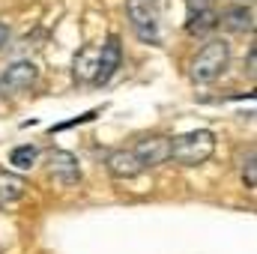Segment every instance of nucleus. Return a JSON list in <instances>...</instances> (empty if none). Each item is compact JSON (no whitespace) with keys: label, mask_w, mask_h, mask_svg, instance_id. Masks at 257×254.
I'll return each mask as SVG.
<instances>
[{"label":"nucleus","mask_w":257,"mask_h":254,"mask_svg":"<svg viewBox=\"0 0 257 254\" xmlns=\"http://www.w3.org/2000/svg\"><path fill=\"white\" fill-rule=\"evenodd\" d=\"M48 171H51V177H54L57 183H63V186H75V183L81 180V162H78V156L69 153V150H54V153L48 156Z\"/></svg>","instance_id":"7"},{"label":"nucleus","mask_w":257,"mask_h":254,"mask_svg":"<svg viewBox=\"0 0 257 254\" xmlns=\"http://www.w3.org/2000/svg\"><path fill=\"white\" fill-rule=\"evenodd\" d=\"M36 156H39V150L33 144H24V147H15L9 153V165H15L18 171H30L36 165Z\"/></svg>","instance_id":"13"},{"label":"nucleus","mask_w":257,"mask_h":254,"mask_svg":"<svg viewBox=\"0 0 257 254\" xmlns=\"http://www.w3.org/2000/svg\"><path fill=\"white\" fill-rule=\"evenodd\" d=\"M189 15H186V33L189 36H206L209 30L218 27V12L212 9L209 0H186Z\"/></svg>","instance_id":"4"},{"label":"nucleus","mask_w":257,"mask_h":254,"mask_svg":"<svg viewBox=\"0 0 257 254\" xmlns=\"http://www.w3.org/2000/svg\"><path fill=\"white\" fill-rule=\"evenodd\" d=\"M138 156V162L144 168H159L171 159V138H162V135H153V138H141L132 150Z\"/></svg>","instance_id":"5"},{"label":"nucleus","mask_w":257,"mask_h":254,"mask_svg":"<svg viewBox=\"0 0 257 254\" xmlns=\"http://www.w3.org/2000/svg\"><path fill=\"white\" fill-rule=\"evenodd\" d=\"M218 21L230 30V33H251L254 30V9L245 6V3H236V6H227Z\"/></svg>","instance_id":"10"},{"label":"nucleus","mask_w":257,"mask_h":254,"mask_svg":"<svg viewBox=\"0 0 257 254\" xmlns=\"http://www.w3.org/2000/svg\"><path fill=\"white\" fill-rule=\"evenodd\" d=\"M96 69H99V45H87L75 54V78L84 84L96 81Z\"/></svg>","instance_id":"11"},{"label":"nucleus","mask_w":257,"mask_h":254,"mask_svg":"<svg viewBox=\"0 0 257 254\" xmlns=\"http://www.w3.org/2000/svg\"><path fill=\"white\" fill-rule=\"evenodd\" d=\"M126 15L135 36L144 45H159L162 42V27H159V12L153 0H126Z\"/></svg>","instance_id":"3"},{"label":"nucleus","mask_w":257,"mask_h":254,"mask_svg":"<svg viewBox=\"0 0 257 254\" xmlns=\"http://www.w3.org/2000/svg\"><path fill=\"white\" fill-rule=\"evenodd\" d=\"M96 117H99V108H93V111H87V114H81V117H75V120H66V123L51 126V135H54V132H66V129H75V126H81V123H90V120H96Z\"/></svg>","instance_id":"14"},{"label":"nucleus","mask_w":257,"mask_h":254,"mask_svg":"<svg viewBox=\"0 0 257 254\" xmlns=\"http://www.w3.org/2000/svg\"><path fill=\"white\" fill-rule=\"evenodd\" d=\"M27 191V183L18 177V174H9V171H0V209L18 203Z\"/></svg>","instance_id":"12"},{"label":"nucleus","mask_w":257,"mask_h":254,"mask_svg":"<svg viewBox=\"0 0 257 254\" xmlns=\"http://www.w3.org/2000/svg\"><path fill=\"white\" fill-rule=\"evenodd\" d=\"M105 168H108V174L114 180H135L144 171V165L138 162V156L132 150H114V153H108Z\"/></svg>","instance_id":"9"},{"label":"nucleus","mask_w":257,"mask_h":254,"mask_svg":"<svg viewBox=\"0 0 257 254\" xmlns=\"http://www.w3.org/2000/svg\"><path fill=\"white\" fill-rule=\"evenodd\" d=\"M242 177H245V186L254 189L257 186V168H254V150H248L245 162H242Z\"/></svg>","instance_id":"15"},{"label":"nucleus","mask_w":257,"mask_h":254,"mask_svg":"<svg viewBox=\"0 0 257 254\" xmlns=\"http://www.w3.org/2000/svg\"><path fill=\"white\" fill-rule=\"evenodd\" d=\"M230 63V45L224 42V39H212V42H206L200 51H197V57L192 60V81L194 84H212L215 78H221L224 75V69Z\"/></svg>","instance_id":"2"},{"label":"nucleus","mask_w":257,"mask_h":254,"mask_svg":"<svg viewBox=\"0 0 257 254\" xmlns=\"http://www.w3.org/2000/svg\"><path fill=\"white\" fill-rule=\"evenodd\" d=\"M6 42H9V30H6V24L0 21V48H6Z\"/></svg>","instance_id":"16"},{"label":"nucleus","mask_w":257,"mask_h":254,"mask_svg":"<svg viewBox=\"0 0 257 254\" xmlns=\"http://www.w3.org/2000/svg\"><path fill=\"white\" fill-rule=\"evenodd\" d=\"M36 75H39L36 63L18 60V63L6 66V72L0 75V90H3V93H21V90H27V87L36 81Z\"/></svg>","instance_id":"8"},{"label":"nucleus","mask_w":257,"mask_h":254,"mask_svg":"<svg viewBox=\"0 0 257 254\" xmlns=\"http://www.w3.org/2000/svg\"><path fill=\"white\" fill-rule=\"evenodd\" d=\"M212 153H215V135L209 129H194L180 138H171V159L177 165H186V168L203 165Z\"/></svg>","instance_id":"1"},{"label":"nucleus","mask_w":257,"mask_h":254,"mask_svg":"<svg viewBox=\"0 0 257 254\" xmlns=\"http://www.w3.org/2000/svg\"><path fill=\"white\" fill-rule=\"evenodd\" d=\"M254 66H257V54H254V48L248 51V75H254Z\"/></svg>","instance_id":"17"},{"label":"nucleus","mask_w":257,"mask_h":254,"mask_svg":"<svg viewBox=\"0 0 257 254\" xmlns=\"http://www.w3.org/2000/svg\"><path fill=\"white\" fill-rule=\"evenodd\" d=\"M123 63V45H120V39L117 36H108L102 45H99V69H96V81L93 84H108L114 75H117V69Z\"/></svg>","instance_id":"6"}]
</instances>
